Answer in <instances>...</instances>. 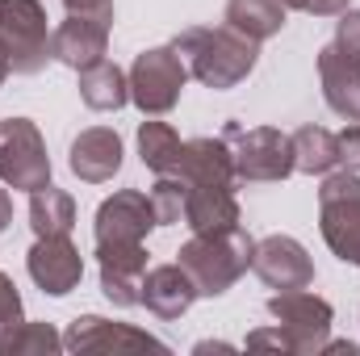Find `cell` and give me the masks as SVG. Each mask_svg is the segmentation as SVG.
I'll return each mask as SVG.
<instances>
[{
    "label": "cell",
    "instance_id": "obj_1",
    "mask_svg": "<svg viewBox=\"0 0 360 356\" xmlns=\"http://www.w3.org/2000/svg\"><path fill=\"white\" fill-rule=\"evenodd\" d=\"M172 51L184 59L188 76L214 92H231L235 84H243L260 63V42L231 30L226 21L222 25H188V30H180L172 38Z\"/></svg>",
    "mask_w": 360,
    "mask_h": 356
},
{
    "label": "cell",
    "instance_id": "obj_2",
    "mask_svg": "<svg viewBox=\"0 0 360 356\" xmlns=\"http://www.w3.org/2000/svg\"><path fill=\"white\" fill-rule=\"evenodd\" d=\"M269 314L276 319L272 331H252L248 336V348L256 352H297V356H314L323 352V344L331 340V323H335V310L327 298L310 293L306 289H281L269 298Z\"/></svg>",
    "mask_w": 360,
    "mask_h": 356
},
{
    "label": "cell",
    "instance_id": "obj_3",
    "mask_svg": "<svg viewBox=\"0 0 360 356\" xmlns=\"http://www.w3.org/2000/svg\"><path fill=\"white\" fill-rule=\"evenodd\" d=\"M256 239L239 227L226 231H193V239L176 252V265L197 285V298H222L248 268H252Z\"/></svg>",
    "mask_w": 360,
    "mask_h": 356
},
{
    "label": "cell",
    "instance_id": "obj_4",
    "mask_svg": "<svg viewBox=\"0 0 360 356\" xmlns=\"http://www.w3.org/2000/svg\"><path fill=\"white\" fill-rule=\"evenodd\" d=\"M222 139L231 147V164L239 184H276L293 177V139L276 126H239L226 122Z\"/></svg>",
    "mask_w": 360,
    "mask_h": 356
},
{
    "label": "cell",
    "instance_id": "obj_5",
    "mask_svg": "<svg viewBox=\"0 0 360 356\" xmlns=\"http://www.w3.org/2000/svg\"><path fill=\"white\" fill-rule=\"evenodd\" d=\"M319 231L331 256L360 268V177L352 168H335L319 189Z\"/></svg>",
    "mask_w": 360,
    "mask_h": 356
},
{
    "label": "cell",
    "instance_id": "obj_6",
    "mask_svg": "<svg viewBox=\"0 0 360 356\" xmlns=\"http://www.w3.org/2000/svg\"><path fill=\"white\" fill-rule=\"evenodd\" d=\"M42 0H0V46L17 76H38L51 63V25Z\"/></svg>",
    "mask_w": 360,
    "mask_h": 356
},
{
    "label": "cell",
    "instance_id": "obj_7",
    "mask_svg": "<svg viewBox=\"0 0 360 356\" xmlns=\"http://www.w3.org/2000/svg\"><path fill=\"white\" fill-rule=\"evenodd\" d=\"M0 184L17 193H38L51 184L46 139L30 117H0Z\"/></svg>",
    "mask_w": 360,
    "mask_h": 356
},
{
    "label": "cell",
    "instance_id": "obj_8",
    "mask_svg": "<svg viewBox=\"0 0 360 356\" xmlns=\"http://www.w3.org/2000/svg\"><path fill=\"white\" fill-rule=\"evenodd\" d=\"M126 76H130V101L143 109V117H164V113H172L176 101H180V92H184V84H188V68H184V59L172 51V42L143 51V55L130 63Z\"/></svg>",
    "mask_w": 360,
    "mask_h": 356
},
{
    "label": "cell",
    "instance_id": "obj_9",
    "mask_svg": "<svg viewBox=\"0 0 360 356\" xmlns=\"http://www.w3.org/2000/svg\"><path fill=\"white\" fill-rule=\"evenodd\" d=\"M160 227L151 193L143 189H117L113 197H105L96 205V222L92 235L96 243H147V235Z\"/></svg>",
    "mask_w": 360,
    "mask_h": 356
},
{
    "label": "cell",
    "instance_id": "obj_10",
    "mask_svg": "<svg viewBox=\"0 0 360 356\" xmlns=\"http://www.w3.org/2000/svg\"><path fill=\"white\" fill-rule=\"evenodd\" d=\"M63 348L68 352H168L164 340H155L151 331L143 327H130V323H113V319H101V314H80L72 319V327L63 331Z\"/></svg>",
    "mask_w": 360,
    "mask_h": 356
},
{
    "label": "cell",
    "instance_id": "obj_11",
    "mask_svg": "<svg viewBox=\"0 0 360 356\" xmlns=\"http://www.w3.org/2000/svg\"><path fill=\"white\" fill-rule=\"evenodd\" d=\"M25 268H30V276L42 293L68 298L84 276V256L72 243V235H38L34 248L25 252Z\"/></svg>",
    "mask_w": 360,
    "mask_h": 356
},
{
    "label": "cell",
    "instance_id": "obj_12",
    "mask_svg": "<svg viewBox=\"0 0 360 356\" xmlns=\"http://www.w3.org/2000/svg\"><path fill=\"white\" fill-rule=\"evenodd\" d=\"M101 293L130 310L143 306V276H147V243H96Z\"/></svg>",
    "mask_w": 360,
    "mask_h": 356
},
{
    "label": "cell",
    "instance_id": "obj_13",
    "mask_svg": "<svg viewBox=\"0 0 360 356\" xmlns=\"http://www.w3.org/2000/svg\"><path fill=\"white\" fill-rule=\"evenodd\" d=\"M319 80H323V101L331 113L344 122H360V46L348 42H327L319 51Z\"/></svg>",
    "mask_w": 360,
    "mask_h": 356
},
{
    "label": "cell",
    "instance_id": "obj_14",
    "mask_svg": "<svg viewBox=\"0 0 360 356\" xmlns=\"http://www.w3.org/2000/svg\"><path fill=\"white\" fill-rule=\"evenodd\" d=\"M252 268L276 293L281 289H306V285H314V260H310V252L293 235H269V239H260L256 252H252Z\"/></svg>",
    "mask_w": 360,
    "mask_h": 356
},
{
    "label": "cell",
    "instance_id": "obj_15",
    "mask_svg": "<svg viewBox=\"0 0 360 356\" xmlns=\"http://www.w3.org/2000/svg\"><path fill=\"white\" fill-rule=\"evenodd\" d=\"M109 30H113V21L68 13V17L51 30V59L63 63V68H72V72H84V68H92V63L105 59V51H109Z\"/></svg>",
    "mask_w": 360,
    "mask_h": 356
},
{
    "label": "cell",
    "instance_id": "obj_16",
    "mask_svg": "<svg viewBox=\"0 0 360 356\" xmlns=\"http://www.w3.org/2000/svg\"><path fill=\"white\" fill-rule=\"evenodd\" d=\"M168 177H180L184 189H235L239 184L235 164H231V147L222 134L218 139H210V134L188 139L180 147L176 172H168Z\"/></svg>",
    "mask_w": 360,
    "mask_h": 356
},
{
    "label": "cell",
    "instance_id": "obj_17",
    "mask_svg": "<svg viewBox=\"0 0 360 356\" xmlns=\"http://www.w3.org/2000/svg\"><path fill=\"white\" fill-rule=\"evenodd\" d=\"M122 139H117V130H109V126H89V130H80L76 139H72V155H68V164H72V172L84 180V184H105V180H113L122 172Z\"/></svg>",
    "mask_w": 360,
    "mask_h": 356
},
{
    "label": "cell",
    "instance_id": "obj_18",
    "mask_svg": "<svg viewBox=\"0 0 360 356\" xmlns=\"http://www.w3.org/2000/svg\"><path fill=\"white\" fill-rule=\"evenodd\" d=\"M193 302H197V285L188 281V272L180 265L147 268V276H143V306H147L155 319L172 323V319H180Z\"/></svg>",
    "mask_w": 360,
    "mask_h": 356
},
{
    "label": "cell",
    "instance_id": "obj_19",
    "mask_svg": "<svg viewBox=\"0 0 360 356\" xmlns=\"http://www.w3.org/2000/svg\"><path fill=\"white\" fill-rule=\"evenodd\" d=\"M184 227L188 231L239 227V197H235V189H184Z\"/></svg>",
    "mask_w": 360,
    "mask_h": 356
},
{
    "label": "cell",
    "instance_id": "obj_20",
    "mask_svg": "<svg viewBox=\"0 0 360 356\" xmlns=\"http://www.w3.org/2000/svg\"><path fill=\"white\" fill-rule=\"evenodd\" d=\"M76 76H80V101L92 113H117L130 101V76L117 63H109V59L92 63L84 72H76Z\"/></svg>",
    "mask_w": 360,
    "mask_h": 356
},
{
    "label": "cell",
    "instance_id": "obj_21",
    "mask_svg": "<svg viewBox=\"0 0 360 356\" xmlns=\"http://www.w3.org/2000/svg\"><path fill=\"white\" fill-rule=\"evenodd\" d=\"M293 139V172H306V177H327L340 164V139L327 130V126H302L289 134Z\"/></svg>",
    "mask_w": 360,
    "mask_h": 356
},
{
    "label": "cell",
    "instance_id": "obj_22",
    "mask_svg": "<svg viewBox=\"0 0 360 356\" xmlns=\"http://www.w3.org/2000/svg\"><path fill=\"white\" fill-rule=\"evenodd\" d=\"M285 17H289V8L281 0H226V13H222V21L231 30L248 34L252 42H269L272 34H281Z\"/></svg>",
    "mask_w": 360,
    "mask_h": 356
},
{
    "label": "cell",
    "instance_id": "obj_23",
    "mask_svg": "<svg viewBox=\"0 0 360 356\" xmlns=\"http://www.w3.org/2000/svg\"><path fill=\"white\" fill-rule=\"evenodd\" d=\"M30 227H34V235H72V227H76L72 193H63L55 184L30 193Z\"/></svg>",
    "mask_w": 360,
    "mask_h": 356
},
{
    "label": "cell",
    "instance_id": "obj_24",
    "mask_svg": "<svg viewBox=\"0 0 360 356\" xmlns=\"http://www.w3.org/2000/svg\"><path fill=\"white\" fill-rule=\"evenodd\" d=\"M180 134L168 126V122H143L139 126V160H143V168H151L155 177H168V172H176V160H180Z\"/></svg>",
    "mask_w": 360,
    "mask_h": 356
},
{
    "label": "cell",
    "instance_id": "obj_25",
    "mask_svg": "<svg viewBox=\"0 0 360 356\" xmlns=\"http://www.w3.org/2000/svg\"><path fill=\"white\" fill-rule=\"evenodd\" d=\"M63 348V336L51 327V323H21L8 340L0 356H55Z\"/></svg>",
    "mask_w": 360,
    "mask_h": 356
},
{
    "label": "cell",
    "instance_id": "obj_26",
    "mask_svg": "<svg viewBox=\"0 0 360 356\" xmlns=\"http://www.w3.org/2000/svg\"><path fill=\"white\" fill-rule=\"evenodd\" d=\"M151 205H155V218H160V227L184 222V180H180V177H155Z\"/></svg>",
    "mask_w": 360,
    "mask_h": 356
},
{
    "label": "cell",
    "instance_id": "obj_27",
    "mask_svg": "<svg viewBox=\"0 0 360 356\" xmlns=\"http://www.w3.org/2000/svg\"><path fill=\"white\" fill-rule=\"evenodd\" d=\"M25 323V306H21V293H17V285H13V276L8 272H0V348H4V340L17 331Z\"/></svg>",
    "mask_w": 360,
    "mask_h": 356
},
{
    "label": "cell",
    "instance_id": "obj_28",
    "mask_svg": "<svg viewBox=\"0 0 360 356\" xmlns=\"http://www.w3.org/2000/svg\"><path fill=\"white\" fill-rule=\"evenodd\" d=\"M335 139H340V164L360 172V122H348Z\"/></svg>",
    "mask_w": 360,
    "mask_h": 356
},
{
    "label": "cell",
    "instance_id": "obj_29",
    "mask_svg": "<svg viewBox=\"0 0 360 356\" xmlns=\"http://www.w3.org/2000/svg\"><path fill=\"white\" fill-rule=\"evenodd\" d=\"M68 13H80V17H101V21H113V0H63Z\"/></svg>",
    "mask_w": 360,
    "mask_h": 356
},
{
    "label": "cell",
    "instance_id": "obj_30",
    "mask_svg": "<svg viewBox=\"0 0 360 356\" xmlns=\"http://www.w3.org/2000/svg\"><path fill=\"white\" fill-rule=\"evenodd\" d=\"M344 8H352V0H302V13L310 17H340Z\"/></svg>",
    "mask_w": 360,
    "mask_h": 356
},
{
    "label": "cell",
    "instance_id": "obj_31",
    "mask_svg": "<svg viewBox=\"0 0 360 356\" xmlns=\"http://www.w3.org/2000/svg\"><path fill=\"white\" fill-rule=\"evenodd\" d=\"M8 222H13V193L8 184H0V231H8Z\"/></svg>",
    "mask_w": 360,
    "mask_h": 356
},
{
    "label": "cell",
    "instance_id": "obj_32",
    "mask_svg": "<svg viewBox=\"0 0 360 356\" xmlns=\"http://www.w3.org/2000/svg\"><path fill=\"white\" fill-rule=\"evenodd\" d=\"M193 352H235V348H231V344H222V340H214V344L205 340V344H197Z\"/></svg>",
    "mask_w": 360,
    "mask_h": 356
},
{
    "label": "cell",
    "instance_id": "obj_33",
    "mask_svg": "<svg viewBox=\"0 0 360 356\" xmlns=\"http://www.w3.org/2000/svg\"><path fill=\"white\" fill-rule=\"evenodd\" d=\"M8 72H13V68H8V55H4V46H0V89H4V80H8Z\"/></svg>",
    "mask_w": 360,
    "mask_h": 356
},
{
    "label": "cell",
    "instance_id": "obj_34",
    "mask_svg": "<svg viewBox=\"0 0 360 356\" xmlns=\"http://www.w3.org/2000/svg\"><path fill=\"white\" fill-rule=\"evenodd\" d=\"M281 4H285V8H297V13H302V0H281Z\"/></svg>",
    "mask_w": 360,
    "mask_h": 356
}]
</instances>
